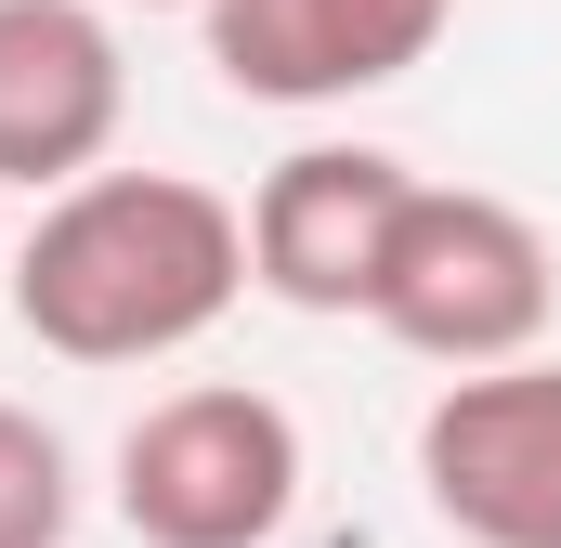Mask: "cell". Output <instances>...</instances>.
<instances>
[{
  "instance_id": "obj_10",
  "label": "cell",
  "mask_w": 561,
  "mask_h": 548,
  "mask_svg": "<svg viewBox=\"0 0 561 548\" xmlns=\"http://www.w3.org/2000/svg\"><path fill=\"white\" fill-rule=\"evenodd\" d=\"M0 274H13V249H0Z\"/></svg>"
},
{
  "instance_id": "obj_6",
  "label": "cell",
  "mask_w": 561,
  "mask_h": 548,
  "mask_svg": "<svg viewBox=\"0 0 561 548\" xmlns=\"http://www.w3.org/2000/svg\"><path fill=\"white\" fill-rule=\"evenodd\" d=\"M222 92L249 105H353L419 79L457 26V0H196Z\"/></svg>"
},
{
  "instance_id": "obj_1",
  "label": "cell",
  "mask_w": 561,
  "mask_h": 548,
  "mask_svg": "<svg viewBox=\"0 0 561 548\" xmlns=\"http://www.w3.org/2000/svg\"><path fill=\"white\" fill-rule=\"evenodd\" d=\"M13 327L66 366H157L196 353L236 287H249V209H222L183 170H79L66 196H39L26 249H13Z\"/></svg>"
},
{
  "instance_id": "obj_7",
  "label": "cell",
  "mask_w": 561,
  "mask_h": 548,
  "mask_svg": "<svg viewBox=\"0 0 561 548\" xmlns=\"http://www.w3.org/2000/svg\"><path fill=\"white\" fill-rule=\"evenodd\" d=\"M131 118V53L105 0H0V183L66 196Z\"/></svg>"
},
{
  "instance_id": "obj_3",
  "label": "cell",
  "mask_w": 561,
  "mask_h": 548,
  "mask_svg": "<svg viewBox=\"0 0 561 548\" xmlns=\"http://www.w3.org/2000/svg\"><path fill=\"white\" fill-rule=\"evenodd\" d=\"M300 510V418L275 392L196 379L118 431V523L144 548H275Z\"/></svg>"
},
{
  "instance_id": "obj_5",
  "label": "cell",
  "mask_w": 561,
  "mask_h": 548,
  "mask_svg": "<svg viewBox=\"0 0 561 548\" xmlns=\"http://www.w3.org/2000/svg\"><path fill=\"white\" fill-rule=\"evenodd\" d=\"M419 170L379 144H300L249 196V287H275L287 313H366L392 274V222H405Z\"/></svg>"
},
{
  "instance_id": "obj_9",
  "label": "cell",
  "mask_w": 561,
  "mask_h": 548,
  "mask_svg": "<svg viewBox=\"0 0 561 548\" xmlns=\"http://www.w3.org/2000/svg\"><path fill=\"white\" fill-rule=\"evenodd\" d=\"M105 13H196V0H105Z\"/></svg>"
},
{
  "instance_id": "obj_4",
  "label": "cell",
  "mask_w": 561,
  "mask_h": 548,
  "mask_svg": "<svg viewBox=\"0 0 561 548\" xmlns=\"http://www.w3.org/2000/svg\"><path fill=\"white\" fill-rule=\"evenodd\" d=\"M419 483L470 548H561V366H457L419 418Z\"/></svg>"
},
{
  "instance_id": "obj_2",
  "label": "cell",
  "mask_w": 561,
  "mask_h": 548,
  "mask_svg": "<svg viewBox=\"0 0 561 548\" xmlns=\"http://www.w3.org/2000/svg\"><path fill=\"white\" fill-rule=\"evenodd\" d=\"M549 300H561V249L536 236V209H510L483 183H419L405 222H392V274H379L366 327L457 379V366L536 353L549 340Z\"/></svg>"
},
{
  "instance_id": "obj_8",
  "label": "cell",
  "mask_w": 561,
  "mask_h": 548,
  "mask_svg": "<svg viewBox=\"0 0 561 548\" xmlns=\"http://www.w3.org/2000/svg\"><path fill=\"white\" fill-rule=\"evenodd\" d=\"M79 536V470L53 444V418L0 406V548H66Z\"/></svg>"
}]
</instances>
